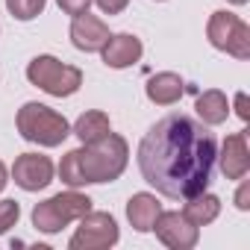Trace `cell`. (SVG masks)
<instances>
[{"mask_svg":"<svg viewBox=\"0 0 250 250\" xmlns=\"http://www.w3.org/2000/svg\"><path fill=\"white\" fill-rule=\"evenodd\" d=\"M12 177L15 186H21L24 191H42L53 183V162L42 153H24L15 159Z\"/></svg>","mask_w":250,"mask_h":250,"instance_id":"9c48e42d","label":"cell"},{"mask_svg":"<svg viewBox=\"0 0 250 250\" xmlns=\"http://www.w3.org/2000/svg\"><path fill=\"white\" fill-rule=\"evenodd\" d=\"M3 186H6V165L0 162V191H3Z\"/></svg>","mask_w":250,"mask_h":250,"instance_id":"cb8c5ba5","label":"cell"},{"mask_svg":"<svg viewBox=\"0 0 250 250\" xmlns=\"http://www.w3.org/2000/svg\"><path fill=\"white\" fill-rule=\"evenodd\" d=\"M100 53H103L106 68L121 71V68H130V65H136V62L142 59L145 44H142V39L133 36V33H118V36H109V42L100 47Z\"/></svg>","mask_w":250,"mask_h":250,"instance_id":"30bf717a","label":"cell"},{"mask_svg":"<svg viewBox=\"0 0 250 250\" xmlns=\"http://www.w3.org/2000/svg\"><path fill=\"white\" fill-rule=\"evenodd\" d=\"M85 212H91V197L80 194V191H59L53 197H47L44 203H36L33 209V227L39 232H59L68 224L80 221Z\"/></svg>","mask_w":250,"mask_h":250,"instance_id":"277c9868","label":"cell"},{"mask_svg":"<svg viewBox=\"0 0 250 250\" xmlns=\"http://www.w3.org/2000/svg\"><path fill=\"white\" fill-rule=\"evenodd\" d=\"M153 229L159 241L171 250H191L200 238V227H194L183 212H159Z\"/></svg>","mask_w":250,"mask_h":250,"instance_id":"ba28073f","label":"cell"},{"mask_svg":"<svg viewBox=\"0 0 250 250\" xmlns=\"http://www.w3.org/2000/svg\"><path fill=\"white\" fill-rule=\"evenodd\" d=\"M18 133L42 147H59L68 136H71V124L65 121V115H59L56 109L44 106V103H24L18 109Z\"/></svg>","mask_w":250,"mask_h":250,"instance_id":"3957f363","label":"cell"},{"mask_svg":"<svg viewBox=\"0 0 250 250\" xmlns=\"http://www.w3.org/2000/svg\"><path fill=\"white\" fill-rule=\"evenodd\" d=\"M215 156V136L188 115H165L139 145V168L145 183L171 200H188L206 191Z\"/></svg>","mask_w":250,"mask_h":250,"instance_id":"6da1fadb","label":"cell"},{"mask_svg":"<svg viewBox=\"0 0 250 250\" xmlns=\"http://www.w3.org/2000/svg\"><path fill=\"white\" fill-rule=\"evenodd\" d=\"M130 159V147L118 133H109L106 139L94 142V145H83L71 153L62 156L59 165V177L65 186L80 188L88 183H112L124 174Z\"/></svg>","mask_w":250,"mask_h":250,"instance_id":"7a4b0ae2","label":"cell"},{"mask_svg":"<svg viewBox=\"0 0 250 250\" xmlns=\"http://www.w3.org/2000/svg\"><path fill=\"white\" fill-rule=\"evenodd\" d=\"M197 115L203 124H209V127H218V124H224L229 118V103H227V94L218 91V88H209L203 94H197V103H194Z\"/></svg>","mask_w":250,"mask_h":250,"instance_id":"2e32d148","label":"cell"},{"mask_svg":"<svg viewBox=\"0 0 250 250\" xmlns=\"http://www.w3.org/2000/svg\"><path fill=\"white\" fill-rule=\"evenodd\" d=\"M71 133H74L83 145H94V142H100V139H106V136L112 133L109 115H106V112H97V109L83 112V115L77 118V124H74Z\"/></svg>","mask_w":250,"mask_h":250,"instance_id":"9a60e30c","label":"cell"},{"mask_svg":"<svg viewBox=\"0 0 250 250\" xmlns=\"http://www.w3.org/2000/svg\"><path fill=\"white\" fill-rule=\"evenodd\" d=\"M118 238H121V232L109 212H85L80 218V227L71 235L68 247L71 250H106V247L118 244Z\"/></svg>","mask_w":250,"mask_h":250,"instance_id":"52a82bcc","label":"cell"},{"mask_svg":"<svg viewBox=\"0 0 250 250\" xmlns=\"http://www.w3.org/2000/svg\"><path fill=\"white\" fill-rule=\"evenodd\" d=\"M71 42H74V47L83 50V53H97V50L109 42V27H106L97 15L83 12V15H77L74 24H71Z\"/></svg>","mask_w":250,"mask_h":250,"instance_id":"7c38bea8","label":"cell"},{"mask_svg":"<svg viewBox=\"0 0 250 250\" xmlns=\"http://www.w3.org/2000/svg\"><path fill=\"white\" fill-rule=\"evenodd\" d=\"M235 115H238L241 121H250V100H247V94H244V91H238V94H235Z\"/></svg>","mask_w":250,"mask_h":250,"instance_id":"603a6c76","label":"cell"},{"mask_svg":"<svg viewBox=\"0 0 250 250\" xmlns=\"http://www.w3.org/2000/svg\"><path fill=\"white\" fill-rule=\"evenodd\" d=\"M183 215H186L194 227H206V224H212V221L221 215V197H215V194H209V191H200V194H194V197L186 200Z\"/></svg>","mask_w":250,"mask_h":250,"instance_id":"e0dca14e","label":"cell"},{"mask_svg":"<svg viewBox=\"0 0 250 250\" xmlns=\"http://www.w3.org/2000/svg\"><path fill=\"white\" fill-rule=\"evenodd\" d=\"M27 80L53 97H71L83 85V71L59 62L56 56H36L27 65Z\"/></svg>","mask_w":250,"mask_h":250,"instance_id":"5b68a950","label":"cell"},{"mask_svg":"<svg viewBox=\"0 0 250 250\" xmlns=\"http://www.w3.org/2000/svg\"><path fill=\"white\" fill-rule=\"evenodd\" d=\"M221 162V174L227 180H244L250 171V150H247V133H232L227 136L221 156H215Z\"/></svg>","mask_w":250,"mask_h":250,"instance_id":"8fae6325","label":"cell"},{"mask_svg":"<svg viewBox=\"0 0 250 250\" xmlns=\"http://www.w3.org/2000/svg\"><path fill=\"white\" fill-rule=\"evenodd\" d=\"M159 212H162V203L156 200V194L139 191V194H133L127 200V218H130L133 229H139V232H150Z\"/></svg>","mask_w":250,"mask_h":250,"instance_id":"5bb4252c","label":"cell"},{"mask_svg":"<svg viewBox=\"0 0 250 250\" xmlns=\"http://www.w3.org/2000/svg\"><path fill=\"white\" fill-rule=\"evenodd\" d=\"M235 209H241V212L250 209V183L238 186V191H235Z\"/></svg>","mask_w":250,"mask_h":250,"instance_id":"7402d4cb","label":"cell"},{"mask_svg":"<svg viewBox=\"0 0 250 250\" xmlns=\"http://www.w3.org/2000/svg\"><path fill=\"white\" fill-rule=\"evenodd\" d=\"M94 3H97V9L103 15H121L124 9L130 6V0H94Z\"/></svg>","mask_w":250,"mask_h":250,"instance_id":"44dd1931","label":"cell"},{"mask_svg":"<svg viewBox=\"0 0 250 250\" xmlns=\"http://www.w3.org/2000/svg\"><path fill=\"white\" fill-rule=\"evenodd\" d=\"M44 3H47V0H6V9L18 21H33L36 15L44 12Z\"/></svg>","mask_w":250,"mask_h":250,"instance_id":"ac0fdd59","label":"cell"},{"mask_svg":"<svg viewBox=\"0 0 250 250\" xmlns=\"http://www.w3.org/2000/svg\"><path fill=\"white\" fill-rule=\"evenodd\" d=\"M59 3V9L65 12V15H83V12H88V6H91V0H56Z\"/></svg>","mask_w":250,"mask_h":250,"instance_id":"ffe728a7","label":"cell"},{"mask_svg":"<svg viewBox=\"0 0 250 250\" xmlns=\"http://www.w3.org/2000/svg\"><path fill=\"white\" fill-rule=\"evenodd\" d=\"M145 91H147V100H150V103H156V106H171V103H177V100L186 94V83H183L180 74L162 71V74H153V77L147 80Z\"/></svg>","mask_w":250,"mask_h":250,"instance_id":"4fadbf2b","label":"cell"},{"mask_svg":"<svg viewBox=\"0 0 250 250\" xmlns=\"http://www.w3.org/2000/svg\"><path fill=\"white\" fill-rule=\"evenodd\" d=\"M229 3H235V6H244V3H247V0H229Z\"/></svg>","mask_w":250,"mask_h":250,"instance_id":"d4e9b609","label":"cell"},{"mask_svg":"<svg viewBox=\"0 0 250 250\" xmlns=\"http://www.w3.org/2000/svg\"><path fill=\"white\" fill-rule=\"evenodd\" d=\"M206 36L212 42V47L235 56V59H250V27L232 15V12H212L209 24H206Z\"/></svg>","mask_w":250,"mask_h":250,"instance_id":"8992f818","label":"cell"},{"mask_svg":"<svg viewBox=\"0 0 250 250\" xmlns=\"http://www.w3.org/2000/svg\"><path fill=\"white\" fill-rule=\"evenodd\" d=\"M21 218V203L18 200H0V235L12 229Z\"/></svg>","mask_w":250,"mask_h":250,"instance_id":"d6986e66","label":"cell"}]
</instances>
